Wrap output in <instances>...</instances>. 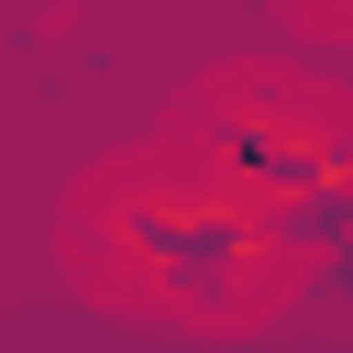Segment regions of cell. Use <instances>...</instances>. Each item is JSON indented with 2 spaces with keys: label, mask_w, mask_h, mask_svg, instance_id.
Here are the masks:
<instances>
[{
  "label": "cell",
  "mask_w": 353,
  "mask_h": 353,
  "mask_svg": "<svg viewBox=\"0 0 353 353\" xmlns=\"http://www.w3.org/2000/svg\"><path fill=\"white\" fill-rule=\"evenodd\" d=\"M99 254L154 287L188 320H232L276 287V243H265V199H243L232 176H132L99 221Z\"/></svg>",
  "instance_id": "6da1fadb"
},
{
  "label": "cell",
  "mask_w": 353,
  "mask_h": 353,
  "mask_svg": "<svg viewBox=\"0 0 353 353\" xmlns=\"http://www.w3.org/2000/svg\"><path fill=\"white\" fill-rule=\"evenodd\" d=\"M331 165H353V143L320 132V121H298L276 88H265V99H232L221 132H210V176H232L243 199H287V188H309V176H331Z\"/></svg>",
  "instance_id": "7a4b0ae2"
},
{
  "label": "cell",
  "mask_w": 353,
  "mask_h": 353,
  "mask_svg": "<svg viewBox=\"0 0 353 353\" xmlns=\"http://www.w3.org/2000/svg\"><path fill=\"white\" fill-rule=\"evenodd\" d=\"M265 243H276L287 265H320V254H342V243H353V165H331V176H309V188L265 199Z\"/></svg>",
  "instance_id": "3957f363"
},
{
  "label": "cell",
  "mask_w": 353,
  "mask_h": 353,
  "mask_svg": "<svg viewBox=\"0 0 353 353\" xmlns=\"http://www.w3.org/2000/svg\"><path fill=\"white\" fill-rule=\"evenodd\" d=\"M320 298H353V243H342V254H320Z\"/></svg>",
  "instance_id": "277c9868"
}]
</instances>
